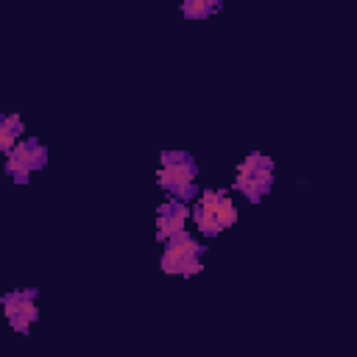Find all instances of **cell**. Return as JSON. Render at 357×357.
Masks as SVG:
<instances>
[{
	"label": "cell",
	"instance_id": "cell-1",
	"mask_svg": "<svg viewBox=\"0 0 357 357\" xmlns=\"http://www.w3.org/2000/svg\"><path fill=\"white\" fill-rule=\"evenodd\" d=\"M156 178H159V184L167 192H173L178 201H184V198H190L195 192L198 167H195L190 153H184V151H165L162 153V167H159Z\"/></svg>",
	"mask_w": 357,
	"mask_h": 357
},
{
	"label": "cell",
	"instance_id": "cell-2",
	"mask_svg": "<svg viewBox=\"0 0 357 357\" xmlns=\"http://www.w3.org/2000/svg\"><path fill=\"white\" fill-rule=\"evenodd\" d=\"M271 184H273V162L262 153H248L240 165H237V178H234V187L240 192H245V198L251 204H259L262 195L271 192Z\"/></svg>",
	"mask_w": 357,
	"mask_h": 357
},
{
	"label": "cell",
	"instance_id": "cell-3",
	"mask_svg": "<svg viewBox=\"0 0 357 357\" xmlns=\"http://www.w3.org/2000/svg\"><path fill=\"white\" fill-rule=\"evenodd\" d=\"M198 254H201V245L187 231H181V234L167 240L165 254H162V271L165 273H178V276H192L204 268Z\"/></svg>",
	"mask_w": 357,
	"mask_h": 357
},
{
	"label": "cell",
	"instance_id": "cell-4",
	"mask_svg": "<svg viewBox=\"0 0 357 357\" xmlns=\"http://www.w3.org/2000/svg\"><path fill=\"white\" fill-rule=\"evenodd\" d=\"M45 162H47L45 145H42L39 139H33V137H25V139H20V145L8 153L6 170H8V176H14V181H28V173L45 167Z\"/></svg>",
	"mask_w": 357,
	"mask_h": 357
},
{
	"label": "cell",
	"instance_id": "cell-5",
	"mask_svg": "<svg viewBox=\"0 0 357 357\" xmlns=\"http://www.w3.org/2000/svg\"><path fill=\"white\" fill-rule=\"evenodd\" d=\"M33 298H36V290H14V293L3 296V312H6V318H8L14 332L28 335L31 324L36 321L39 312H36Z\"/></svg>",
	"mask_w": 357,
	"mask_h": 357
},
{
	"label": "cell",
	"instance_id": "cell-6",
	"mask_svg": "<svg viewBox=\"0 0 357 357\" xmlns=\"http://www.w3.org/2000/svg\"><path fill=\"white\" fill-rule=\"evenodd\" d=\"M187 212H190V209H187L184 201H178V198L165 201V204L159 206V212H156V237H159L162 243H167L170 237L181 234V231H184Z\"/></svg>",
	"mask_w": 357,
	"mask_h": 357
},
{
	"label": "cell",
	"instance_id": "cell-7",
	"mask_svg": "<svg viewBox=\"0 0 357 357\" xmlns=\"http://www.w3.org/2000/svg\"><path fill=\"white\" fill-rule=\"evenodd\" d=\"M226 192L223 190H204L201 192V201L195 204L192 215H195V226L204 237H215L220 234V223H218V204Z\"/></svg>",
	"mask_w": 357,
	"mask_h": 357
},
{
	"label": "cell",
	"instance_id": "cell-8",
	"mask_svg": "<svg viewBox=\"0 0 357 357\" xmlns=\"http://www.w3.org/2000/svg\"><path fill=\"white\" fill-rule=\"evenodd\" d=\"M22 134H25V126H22V120L17 114L3 117V123H0V148L6 151V156L20 145V139H25Z\"/></svg>",
	"mask_w": 357,
	"mask_h": 357
},
{
	"label": "cell",
	"instance_id": "cell-9",
	"mask_svg": "<svg viewBox=\"0 0 357 357\" xmlns=\"http://www.w3.org/2000/svg\"><path fill=\"white\" fill-rule=\"evenodd\" d=\"M212 11H218V3H212V0H184V6H181V14L187 20H204Z\"/></svg>",
	"mask_w": 357,
	"mask_h": 357
},
{
	"label": "cell",
	"instance_id": "cell-10",
	"mask_svg": "<svg viewBox=\"0 0 357 357\" xmlns=\"http://www.w3.org/2000/svg\"><path fill=\"white\" fill-rule=\"evenodd\" d=\"M234 220H237V209H234L231 198H229V195H223V198H220V204H218V223H220V231H223V229H231V226H234Z\"/></svg>",
	"mask_w": 357,
	"mask_h": 357
}]
</instances>
